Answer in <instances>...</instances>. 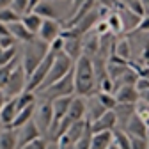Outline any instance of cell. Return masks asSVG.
<instances>
[{
    "label": "cell",
    "instance_id": "obj_45",
    "mask_svg": "<svg viewBox=\"0 0 149 149\" xmlns=\"http://www.w3.org/2000/svg\"><path fill=\"white\" fill-rule=\"evenodd\" d=\"M39 2H41V0H30V2H29V13H30V11H34V7L39 4Z\"/></svg>",
    "mask_w": 149,
    "mask_h": 149
},
{
    "label": "cell",
    "instance_id": "obj_34",
    "mask_svg": "<svg viewBox=\"0 0 149 149\" xmlns=\"http://www.w3.org/2000/svg\"><path fill=\"white\" fill-rule=\"evenodd\" d=\"M91 139H92V128H91V123H89L87 128H85V132H84V135L80 137V140L74 144V149H89Z\"/></svg>",
    "mask_w": 149,
    "mask_h": 149
},
{
    "label": "cell",
    "instance_id": "obj_3",
    "mask_svg": "<svg viewBox=\"0 0 149 149\" xmlns=\"http://www.w3.org/2000/svg\"><path fill=\"white\" fill-rule=\"evenodd\" d=\"M74 62H77V61L71 59L66 52H59L57 55H55V61H53V64H52V69H50V73H48V77L45 78V82L41 84V87L37 89L36 92L45 91V89L50 87L52 84H55L57 80H61L62 77H66V74L74 68Z\"/></svg>",
    "mask_w": 149,
    "mask_h": 149
},
{
    "label": "cell",
    "instance_id": "obj_47",
    "mask_svg": "<svg viewBox=\"0 0 149 149\" xmlns=\"http://www.w3.org/2000/svg\"><path fill=\"white\" fill-rule=\"evenodd\" d=\"M142 4H144V7H146V11H149V0H142Z\"/></svg>",
    "mask_w": 149,
    "mask_h": 149
},
{
    "label": "cell",
    "instance_id": "obj_17",
    "mask_svg": "<svg viewBox=\"0 0 149 149\" xmlns=\"http://www.w3.org/2000/svg\"><path fill=\"white\" fill-rule=\"evenodd\" d=\"M16 114H18V100H16V96H13V98H9L6 101L4 108L0 110V123H2V126L9 128L13 124Z\"/></svg>",
    "mask_w": 149,
    "mask_h": 149
},
{
    "label": "cell",
    "instance_id": "obj_16",
    "mask_svg": "<svg viewBox=\"0 0 149 149\" xmlns=\"http://www.w3.org/2000/svg\"><path fill=\"white\" fill-rule=\"evenodd\" d=\"M100 53V34L92 29L84 36V55L94 59Z\"/></svg>",
    "mask_w": 149,
    "mask_h": 149
},
{
    "label": "cell",
    "instance_id": "obj_30",
    "mask_svg": "<svg viewBox=\"0 0 149 149\" xmlns=\"http://www.w3.org/2000/svg\"><path fill=\"white\" fill-rule=\"evenodd\" d=\"M18 20H22V14L20 13H16L13 6H7V7H2L0 9V22L2 23H14Z\"/></svg>",
    "mask_w": 149,
    "mask_h": 149
},
{
    "label": "cell",
    "instance_id": "obj_48",
    "mask_svg": "<svg viewBox=\"0 0 149 149\" xmlns=\"http://www.w3.org/2000/svg\"><path fill=\"white\" fill-rule=\"evenodd\" d=\"M108 149H119V147H117V146H116V144H114V142H112V144H110V147H108Z\"/></svg>",
    "mask_w": 149,
    "mask_h": 149
},
{
    "label": "cell",
    "instance_id": "obj_19",
    "mask_svg": "<svg viewBox=\"0 0 149 149\" xmlns=\"http://www.w3.org/2000/svg\"><path fill=\"white\" fill-rule=\"evenodd\" d=\"M9 30H11L13 37H16V39H18V43H29V41L36 39V34H32L25 27V23L22 20H18L14 23H9Z\"/></svg>",
    "mask_w": 149,
    "mask_h": 149
},
{
    "label": "cell",
    "instance_id": "obj_28",
    "mask_svg": "<svg viewBox=\"0 0 149 149\" xmlns=\"http://www.w3.org/2000/svg\"><path fill=\"white\" fill-rule=\"evenodd\" d=\"M114 144L119 149H132V137L126 133V130L116 128L114 130Z\"/></svg>",
    "mask_w": 149,
    "mask_h": 149
},
{
    "label": "cell",
    "instance_id": "obj_9",
    "mask_svg": "<svg viewBox=\"0 0 149 149\" xmlns=\"http://www.w3.org/2000/svg\"><path fill=\"white\" fill-rule=\"evenodd\" d=\"M62 25H61V22L59 20H53V18H48V20H45L43 22V25H41V29H39V32H37V37L39 39H43L45 43H52L53 39H57V37L62 34Z\"/></svg>",
    "mask_w": 149,
    "mask_h": 149
},
{
    "label": "cell",
    "instance_id": "obj_20",
    "mask_svg": "<svg viewBox=\"0 0 149 149\" xmlns=\"http://www.w3.org/2000/svg\"><path fill=\"white\" fill-rule=\"evenodd\" d=\"M0 149H18L16 128H2L0 130Z\"/></svg>",
    "mask_w": 149,
    "mask_h": 149
},
{
    "label": "cell",
    "instance_id": "obj_46",
    "mask_svg": "<svg viewBox=\"0 0 149 149\" xmlns=\"http://www.w3.org/2000/svg\"><path fill=\"white\" fill-rule=\"evenodd\" d=\"M13 4V0H0V9L2 7H7V6H11Z\"/></svg>",
    "mask_w": 149,
    "mask_h": 149
},
{
    "label": "cell",
    "instance_id": "obj_13",
    "mask_svg": "<svg viewBox=\"0 0 149 149\" xmlns=\"http://www.w3.org/2000/svg\"><path fill=\"white\" fill-rule=\"evenodd\" d=\"M68 117L71 123L74 121H80V119H87V101H85V96H74L71 105H69V110H68Z\"/></svg>",
    "mask_w": 149,
    "mask_h": 149
},
{
    "label": "cell",
    "instance_id": "obj_22",
    "mask_svg": "<svg viewBox=\"0 0 149 149\" xmlns=\"http://www.w3.org/2000/svg\"><path fill=\"white\" fill-rule=\"evenodd\" d=\"M89 98H91V100L87 101V119H89V121H94V119L101 117L108 108L100 101L98 96L92 94V96H89Z\"/></svg>",
    "mask_w": 149,
    "mask_h": 149
},
{
    "label": "cell",
    "instance_id": "obj_33",
    "mask_svg": "<svg viewBox=\"0 0 149 149\" xmlns=\"http://www.w3.org/2000/svg\"><path fill=\"white\" fill-rule=\"evenodd\" d=\"M18 57V46H9V48H4L2 53H0V66L4 64H9L11 61H14Z\"/></svg>",
    "mask_w": 149,
    "mask_h": 149
},
{
    "label": "cell",
    "instance_id": "obj_36",
    "mask_svg": "<svg viewBox=\"0 0 149 149\" xmlns=\"http://www.w3.org/2000/svg\"><path fill=\"white\" fill-rule=\"evenodd\" d=\"M20 149H48V142H46L45 137H39V139H36V140L22 146Z\"/></svg>",
    "mask_w": 149,
    "mask_h": 149
},
{
    "label": "cell",
    "instance_id": "obj_14",
    "mask_svg": "<svg viewBox=\"0 0 149 149\" xmlns=\"http://www.w3.org/2000/svg\"><path fill=\"white\" fill-rule=\"evenodd\" d=\"M114 94L117 103H137L140 100V92L137 85H119L114 91Z\"/></svg>",
    "mask_w": 149,
    "mask_h": 149
},
{
    "label": "cell",
    "instance_id": "obj_4",
    "mask_svg": "<svg viewBox=\"0 0 149 149\" xmlns=\"http://www.w3.org/2000/svg\"><path fill=\"white\" fill-rule=\"evenodd\" d=\"M41 94L45 96V100H50V101L55 98H61V96H74L77 94V89H74V68L66 77H62L61 80H57L45 91H41Z\"/></svg>",
    "mask_w": 149,
    "mask_h": 149
},
{
    "label": "cell",
    "instance_id": "obj_43",
    "mask_svg": "<svg viewBox=\"0 0 149 149\" xmlns=\"http://www.w3.org/2000/svg\"><path fill=\"white\" fill-rule=\"evenodd\" d=\"M84 2H85V0H71V14H73L74 11H77V9H78ZM71 14H69V16H71Z\"/></svg>",
    "mask_w": 149,
    "mask_h": 149
},
{
    "label": "cell",
    "instance_id": "obj_2",
    "mask_svg": "<svg viewBox=\"0 0 149 149\" xmlns=\"http://www.w3.org/2000/svg\"><path fill=\"white\" fill-rule=\"evenodd\" d=\"M48 50H50V45L45 43L43 39H39V37H36V39L25 43L23 57H22V64H23V68H25V71H27L29 77L34 73V69L39 66V62L46 57Z\"/></svg>",
    "mask_w": 149,
    "mask_h": 149
},
{
    "label": "cell",
    "instance_id": "obj_27",
    "mask_svg": "<svg viewBox=\"0 0 149 149\" xmlns=\"http://www.w3.org/2000/svg\"><path fill=\"white\" fill-rule=\"evenodd\" d=\"M107 23H108V27H110V32L112 34H116V36H119V34H123L124 32V27H123V20H121V16H119V13L114 9V11H110L108 14H107Z\"/></svg>",
    "mask_w": 149,
    "mask_h": 149
},
{
    "label": "cell",
    "instance_id": "obj_35",
    "mask_svg": "<svg viewBox=\"0 0 149 149\" xmlns=\"http://www.w3.org/2000/svg\"><path fill=\"white\" fill-rule=\"evenodd\" d=\"M135 112H137V116H140V117L149 124V101H146V100L137 101V105H135Z\"/></svg>",
    "mask_w": 149,
    "mask_h": 149
},
{
    "label": "cell",
    "instance_id": "obj_21",
    "mask_svg": "<svg viewBox=\"0 0 149 149\" xmlns=\"http://www.w3.org/2000/svg\"><path fill=\"white\" fill-rule=\"evenodd\" d=\"M112 142H114V132H98L92 133L89 149H108Z\"/></svg>",
    "mask_w": 149,
    "mask_h": 149
},
{
    "label": "cell",
    "instance_id": "obj_40",
    "mask_svg": "<svg viewBox=\"0 0 149 149\" xmlns=\"http://www.w3.org/2000/svg\"><path fill=\"white\" fill-rule=\"evenodd\" d=\"M94 30L100 34V36H103V34H107V32H110V27H108V23H107V20H100L96 25H94Z\"/></svg>",
    "mask_w": 149,
    "mask_h": 149
},
{
    "label": "cell",
    "instance_id": "obj_41",
    "mask_svg": "<svg viewBox=\"0 0 149 149\" xmlns=\"http://www.w3.org/2000/svg\"><path fill=\"white\" fill-rule=\"evenodd\" d=\"M137 30H140V32H149V16H144V18H142V22H140V25H139Z\"/></svg>",
    "mask_w": 149,
    "mask_h": 149
},
{
    "label": "cell",
    "instance_id": "obj_24",
    "mask_svg": "<svg viewBox=\"0 0 149 149\" xmlns=\"http://www.w3.org/2000/svg\"><path fill=\"white\" fill-rule=\"evenodd\" d=\"M117 59L121 61H126L130 62V59H132V45H130V41L126 39V37H121V39H116V45H114V53Z\"/></svg>",
    "mask_w": 149,
    "mask_h": 149
},
{
    "label": "cell",
    "instance_id": "obj_15",
    "mask_svg": "<svg viewBox=\"0 0 149 149\" xmlns=\"http://www.w3.org/2000/svg\"><path fill=\"white\" fill-rule=\"evenodd\" d=\"M64 52L69 55L71 59H74V61H77L78 57H82V55H84V37L66 36L64 37Z\"/></svg>",
    "mask_w": 149,
    "mask_h": 149
},
{
    "label": "cell",
    "instance_id": "obj_25",
    "mask_svg": "<svg viewBox=\"0 0 149 149\" xmlns=\"http://www.w3.org/2000/svg\"><path fill=\"white\" fill-rule=\"evenodd\" d=\"M34 13L43 16L45 20H48V18L57 20V16H59V11H57V7H55V4L52 2V0H41V2L34 7Z\"/></svg>",
    "mask_w": 149,
    "mask_h": 149
},
{
    "label": "cell",
    "instance_id": "obj_32",
    "mask_svg": "<svg viewBox=\"0 0 149 149\" xmlns=\"http://www.w3.org/2000/svg\"><path fill=\"white\" fill-rule=\"evenodd\" d=\"M96 96L100 98V101H101L108 110H114V108H116L117 100H116V94H114V92H103V91H100Z\"/></svg>",
    "mask_w": 149,
    "mask_h": 149
},
{
    "label": "cell",
    "instance_id": "obj_7",
    "mask_svg": "<svg viewBox=\"0 0 149 149\" xmlns=\"http://www.w3.org/2000/svg\"><path fill=\"white\" fill-rule=\"evenodd\" d=\"M87 124H89V119H80V121L71 123V126L68 128V132L57 140V147H59V149H66V147H69V146L74 147V144H77V142L80 140V137L84 135Z\"/></svg>",
    "mask_w": 149,
    "mask_h": 149
},
{
    "label": "cell",
    "instance_id": "obj_44",
    "mask_svg": "<svg viewBox=\"0 0 149 149\" xmlns=\"http://www.w3.org/2000/svg\"><path fill=\"white\" fill-rule=\"evenodd\" d=\"M7 100H9V96L6 94L4 91H0V110L4 108V105H6V101H7Z\"/></svg>",
    "mask_w": 149,
    "mask_h": 149
},
{
    "label": "cell",
    "instance_id": "obj_6",
    "mask_svg": "<svg viewBox=\"0 0 149 149\" xmlns=\"http://www.w3.org/2000/svg\"><path fill=\"white\" fill-rule=\"evenodd\" d=\"M34 121H36L37 128L41 130L43 137H46L48 132H50V128H52V123H53V105H52L50 100H45L43 103H39L36 107Z\"/></svg>",
    "mask_w": 149,
    "mask_h": 149
},
{
    "label": "cell",
    "instance_id": "obj_37",
    "mask_svg": "<svg viewBox=\"0 0 149 149\" xmlns=\"http://www.w3.org/2000/svg\"><path fill=\"white\" fill-rule=\"evenodd\" d=\"M130 137H132V149H149V139L133 137V135H130Z\"/></svg>",
    "mask_w": 149,
    "mask_h": 149
},
{
    "label": "cell",
    "instance_id": "obj_29",
    "mask_svg": "<svg viewBox=\"0 0 149 149\" xmlns=\"http://www.w3.org/2000/svg\"><path fill=\"white\" fill-rule=\"evenodd\" d=\"M22 61L20 59H14V61H11L9 64H4V66H0V91H4V87L7 85V80H9V77H11V73H13V69L20 64Z\"/></svg>",
    "mask_w": 149,
    "mask_h": 149
},
{
    "label": "cell",
    "instance_id": "obj_23",
    "mask_svg": "<svg viewBox=\"0 0 149 149\" xmlns=\"http://www.w3.org/2000/svg\"><path fill=\"white\" fill-rule=\"evenodd\" d=\"M36 107H37L36 103H30V105L20 108V110H18V114H16V117H14V121H13V124H11L9 128H20V126H23L25 123H29L30 119H34Z\"/></svg>",
    "mask_w": 149,
    "mask_h": 149
},
{
    "label": "cell",
    "instance_id": "obj_26",
    "mask_svg": "<svg viewBox=\"0 0 149 149\" xmlns=\"http://www.w3.org/2000/svg\"><path fill=\"white\" fill-rule=\"evenodd\" d=\"M22 22L25 23V27L32 34H37V32H39V29H41V25H43V22H45V18L39 16L37 13H34V11H30V13H25L22 16Z\"/></svg>",
    "mask_w": 149,
    "mask_h": 149
},
{
    "label": "cell",
    "instance_id": "obj_10",
    "mask_svg": "<svg viewBox=\"0 0 149 149\" xmlns=\"http://www.w3.org/2000/svg\"><path fill=\"white\" fill-rule=\"evenodd\" d=\"M16 132H18V149H20L22 146H25V144H29V142H32V140H36V139L43 137L41 130L37 128L34 119H30L29 123H25L20 128H16Z\"/></svg>",
    "mask_w": 149,
    "mask_h": 149
},
{
    "label": "cell",
    "instance_id": "obj_42",
    "mask_svg": "<svg viewBox=\"0 0 149 149\" xmlns=\"http://www.w3.org/2000/svg\"><path fill=\"white\" fill-rule=\"evenodd\" d=\"M9 34H11V30H9V25L0 22V37H2V36H9Z\"/></svg>",
    "mask_w": 149,
    "mask_h": 149
},
{
    "label": "cell",
    "instance_id": "obj_31",
    "mask_svg": "<svg viewBox=\"0 0 149 149\" xmlns=\"http://www.w3.org/2000/svg\"><path fill=\"white\" fill-rule=\"evenodd\" d=\"M16 100H18V110H20V108H23V107H27V105H30V103H36V92L25 89L22 94L16 96Z\"/></svg>",
    "mask_w": 149,
    "mask_h": 149
},
{
    "label": "cell",
    "instance_id": "obj_38",
    "mask_svg": "<svg viewBox=\"0 0 149 149\" xmlns=\"http://www.w3.org/2000/svg\"><path fill=\"white\" fill-rule=\"evenodd\" d=\"M29 2L30 0H13V7H14V11L16 13H20L22 16L25 14V13H29Z\"/></svg>",
    "mask_w": 149,
    "mask_h": 149
},
{
    "label": "cell",
    "instance_id": "obj_39",
    "mask_svg": "<svg viewBox=\"0 0 149 149\" xmlns=\"http://www.w3.org/2000/svg\"><path fill=\"white\" fill-rule=\"evenodd\" d=\"M50 50H52V52H55V53L64 52V37H62V36H59L57 39H53V41L50 43Z\"/></svg>",
    "mask_w": 149,
    "mask_h": 149
},
{
    "label": "cell",
    "instance_id": "obj_8",
    "mask_svg": "<svg viewBox=\"0 0 149 149\" xmlns=\"http://www.w3.org/2000/svg\"><path fill=\"white\" fill-rule=\"evenodd\" d=\"M116 11L119 13V16H121V20H123V27H124V32H135L137 29H139V25H140V22H142V18L144 16H140V14H137L135 11H132L128 6H124L121 0L116 4Z\"/></svg>",
    "mask_w": 149,
    "mask_h": 149
},
{
    "label": "cell",
    "instance_id": "obj_49",
    "mask_svg": "<svg viewBox=\"0 0 149 149\" xmlns=\"http://www.w3.org/2000/svg\"><path fill=\"white\" fill-rule=\"evenodd\" d=\"M2 128H4V126H2V123H0V130H2Z\"/></svg>",
    "mask_w": 149,
    "mask_h": 149
},
{
    "label": "cell",
    "instance_id": "obj_1",
    "mask_svg": "<svg viewBox=\"0 0 149 149\" xmlns=\"http://www.w3.org/2000/svg\"><path fill=\"white\" fill-rule=\"evenodd\" d=\"M74 89L78 96H92L96 89V71H94V61L87 55L77 59L74 62Z\"/></svg>",
    "mask_w": 149,
    "mask_h": 149
},
{
    "label": "cell",
    "instance_id": "obj_12",
    "mask_svg": "<svg viewBox=\"0 0 149 149\" xmlns=\"http://www.w3.org/2000/svg\"><path fill=\"white\" fill-rule=\"evenodd\" d=\"M126 133L133 135V137H144V139H149V124L140 117L137 116V112L130 117L128 124H126Z\"/></svg>",
    "mask_w": 149,
    "mask_h": 149
},
{
    "label": "cell",
    "instance_id": "obj_11",
    "mask_svg": "<svg viewBox=\"0 0 149 149\" xmlns=\"http://www.w3.org/2000/svg\"><path fill=\"white\" fill-rule=\"evenodd\" d=\"M91 128H92V133H98V132H114L117 128V117H116V112L114 110H107L105 114L94 121H89Z\"/></svg>",
    "mask_w": 149,
    "mask_h": 149
},
{
    "label": "cell",
    "instance_id": "obj_18",
    "mask_svg": "<svg viewBox=\"0 0 149 149\" xmlns=\"http://www.w3.org/2000/svg\"><path fill=\"white\" fill-rule=\"evenodd\" d=\"M135 105L137 103H117L114 112H116V117H117V128L124 130L130 117L135 114Z\"/></svg>",
    "mask_w": 149,
    "mask_h": 149
},
{
    "label": "cell",
    "instance_id": "obj_5",
    "mask_svg": "<svg viewBox=\"0 0 149 149\" xmlns=\"http://www.w3.org/2000/svg\"><path fill=\"white\" fill-rule=\"evenodd\" d=\"M27 84H29V74L23 68V64L20 62L11 73V77L7 80V85L4 87V92L13 98V96H18V94H22V92L27 89Z\"/></svg>",
    "mask_w": 149,
    "mask_h": 149
}]
</instances>
